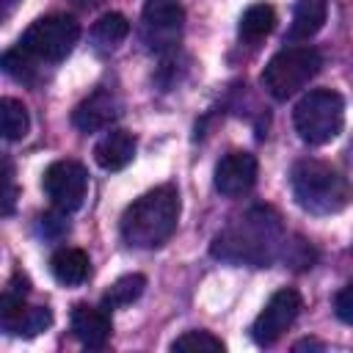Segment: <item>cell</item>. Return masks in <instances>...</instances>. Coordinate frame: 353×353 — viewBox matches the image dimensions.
<instances>
[{
	"instance_id": "44dd1931",
	"label": "cell",
	"mask_w": 353,
	"mask_h": 353,
	"mask_svg": "<svg viewBox=\"0 0 353 353\" xmlns=\"http://www.w3.org/2000/svg\"><path fill=\"white\" fill-rule=\"evenodd\" d=\"M0 127H3L6 141H22L30 130L28 108L14 97H3L0 99Z\"/></svg>"
},
{
	"instance_id": "5bb4252c",
	"label": "cell",
	"mask_w": 353,
	"mask_h": 353,
	"mask_svg": "<svg viewBox=\"0 0 353 353\" xmlns=\"http://www.w3.org/2000/svg\"><path fill=\"white\" fill-rule=\"evenodd\" d=\"M135 135L121 127H110L94 146V160L105 171H121L135 157Z\"/></svg>"
},
{
	"instance_id": "d6986e66",
	"label": "cell",
	"mask_w": 353,
	"mask_h": 353,
	"mask_svg": "<svg viewBox=\"0 0 353 353\" xmlns=\"http://www.w3.org/2000/svg\"><path fill=\"white\" fill-rule=\"evenodd\" d=\"M39 63L41 61L36 55H30L22 44H17L14 50H6L3 61H0L3 72L8 77H14L17 83H25V85H39L41 83V66Z\"/></svg>"
},
{
	"instance_id": "ffe728a7",
	"label": "cell",
	"mask_w": 353,
	"mask_h": 353,
	"mask_svg": "<svg viewBox=\"0 0 353 353\" xmlns=\"http://www.w3.org/2000/svg\"><path fill=\"white\" fill-rule=\"evenodd\" d=\"M143 290H146V276H143V273H127V276L116 279V281L105 290V295H102V306H105L108 312H113V309H124V306L135 303V301L143 295Z\"/></svg>"
},
{
	"instance_id": "30bf717a",
	"label": "cell",
	"mask_w": 353,
	"mask_h": 353,
	"mask_svg": "<svg viewBox=\"0 0 353 353\" xmlns=\"http://www.w3.org/2000/svg\"><path fill=\"white\" fill-rule=\"evenodd\" d=\"M0 325L11 336H36L52 325V312L47 306H28L25 295H14V292L3 290Z\"/></svg>"
},
{
	"instance_id": "484cf974",
	"label": "cell",
	"mask_w": 353,
	"mask_h": 353,
	"mask_svg": "<svg viewBox=\"0 0 353 353\" xmlns=\"http://www.w3.org/2000/svg\"><path fill=\"white\" fill-rule=\"evenodd\" d=\"M334 314H336L342 323L353 325V279L334 295Z\"/></svg>"
},
{
	"instance_id": "ba28073f",
	"label": "cell",
	"mask_w": 353,
	"mask_h": 353,
	"mask_svg": "<svg viewBox=\"0 0 353 353\" xmlns=\"http://www.w3.org/2000/svg\"><path fill=\"white\" fill-rule=\"evenodd\" d=\"M41 188L50 204L61 212H74L83 207L88 193V174L77 160H55L44 168Z\"/></svg>"
},
{
	"instance_id": "7a4b0ae2",
	"label": "cell",
	"mask_w": 353,
	"mask_h": 353,
	"mask_svg": "<svg viewBox=\"0 0 353 353\" xmlns=\"http://www.w3.org/2000/svg\"><path fill=\"white\" fill-rule=\"evenodd\" d=\"M179 190L174 185H157L138 196L121 215V237L132 248H160L171 240L179 223Z\"/></svg>"
},
{
	"instance_id": "8992f818",
	"label": "cell",
	"mask_w": 353,
	"mask_h": 353,
	"mask_svg": "<svg viewBox=\"0 0 353 353\" xmlns=\"http://www.w3.org/2000/svg\"><path fill=\"white\" fill-rule=\"evenodd\" d=\"M80 39V22L69 14H47L28 25L19 44L44 63L63 61Z\"/></svg>"
},
{
	"instance_id": "5b68a950",
	"label": "cell",
	"mask_w": 353,
	"mask_h": 353,
	"mask_svg": "<svg viewBox=\"0 0 353 353\" xmlns=\"http://www.w3.org/2000/svg\"><path fill=\"white\" fill-rule=\"evenodd\" d=\"M320 69H323V55L317 47H309V44L284 47L265 63L262 85L273 99L284 102L295 97L309 80H314Z\"/></svg>"
},
{
	"instance_id": "7c38bea8",
	"label": "cell",
	"mask_w": 353,
	"mask_h": 353,
	"mask_svg": "<svg viewBox=\"0 0 353 353\" xmlns=\"http://www.w3.org/2000/svg\"><path fill=\"white\" fill-rule=\"evenodd\" d=\"M121 116V99L110 88H97L88 94L74 110H72V124L80 132H102L110 130Z\"/></svg>"
},
{
	"instance_id": "e0dca14e",
	"label": "cell",
	"mask_w": 353,
	"mask_h": 353,
	"mask_svg": "<svg viewBox=\"0 0 353 353\" xmlns=\"http://www.w3.org/2000/svg\"><path fill=\"white\" fill-rule=\"evenodd\" d=\"M273 28H276V11H273V6H268V3H254V6H248V8L243 11V17H240V22H237V36H240V41H245V44H256V41H262Z\"/></svg>"
},
{
	"instance_id": "2e32d148",
	"label": "cell",
	"mask_w": 353,
	"mask_h": 353,
	"mask_svg": "<svg viewBox=\"0 0 353 353\" xmlns=\"http://www.w3.org/2000/svg\"><path fill=\"white\" fill-rule=\"evenodd\" d=\"M50 270L61 284L77 287L91 276V259L83 248H58L50 259Z\"/></svg>"
},
{
	"instance_id": "9c48e42d",
	"label": "cell",
	"mask_w": 353,
	"mask_h": 353,
	"mask_svg": "<svg viewBox=\"0 0 353 353\" xmlns=\"http://www.w3.org/2000/svg\"><path fill=\"white\" fill-rule=\"evenodd\" d=\"M301 309H303V298H301L298 290H292V287H281V290H276V292L270 295V301L262 306V312L256 314L254 325H251V336H254V342L262 345V347L279 342L281 334L298 320Z\"/></svg>"
},
{
	"instance_id": "52a82bcc",
	"label": "cell",
	"mask_w": 353,
	"mask_h": 353,
	"mask_svg": "<svg viewBox=\"0 0 353 353\" xmlns=\"http://www.w3.org/2000/svg\"><path fill=\"white\" fill-rule=\"evenodd\" d=\"M185 8L179 0H146L141 8V39L152 52H168L179 44Z\"/></svg>"
},
{
	"instance_id": "603a6c76",
	"label": "cell",
	"mask_w": 353,
	"mask_h": 353,
	"mask_svg": "<svg viewBox=\"0 0 353 353\" xmlns=\"http://www.w3.org/2000/svg\"><path fill=\"white\" fill-rule=\"evenodd\" d=\"M226 345L215 336V334H210V331H204V328H193V331H185V334H179L174 342H171V350H185V353H221Z\"/></svg>"
},
{
	"instance_id": "4316f807",
	"label": "cell",
	"mask_w": 353,
	"mask_h": 353,
	"mask_svg": "<svg viewBox=\"0 0 353 353\" xmlns=\"http://www.w3.org/2000/svg\"><path fill=\"white\" fill-rule=\"evenodd\" d=\"M292 350H325V345L317 342V339H298V342L292 345Z\"/></svg>"
},
{
	"instance_id": "9a60e30c",
	"label": "cell",
	"mask_w": 353,
	"mask_h": 353,
	"mask_svg": "<svg viewBox=\"0 0 353 353\" xmlns=\"http://www.w3.org/2000/svg\"><path fill=\"white\" fill-rule=\"evenodd\" d=\"M325 17H328L325 0H298L292 8V22L284 33V41H290V44L309 41L312 36H317L323 30Z\"/></svg>"
},
{
	"instance_id": "8fae6325",
	"label": "cell",
	"mask_w": 353,
	"mask_h": 353,
	"mask_svg": "<svg viewBox=\"0 0 353 353\" xmlns=\"http://www.w3.org/2000/svg\"><path fill=\"white\" fill-rule=\"evenodd\" d=\"M259 163L251 152H229L215 165V190L226 199H240L256 185Z\"/></svg>"
},
{
	"instance_id": "ac0fdd59",
	"label": "cell",
	"mask_w": 353,
	"mask_h": 353,
	"mask_svg": "<svg viewBox=\"0 0 353 353\" xmlns=\"http://www.w3.org/2000/svg\"><path fill=\"white\" fill-rule=\"evenodd\" d=\"M127 33H130L127 17L119 14V11H108V14H102V17L94 22V28H91V41H94V47H97L99 52H113V50L127 39Z\"/></svg>"
},
{
	"instance_id": "83f0119b",
	"label": "cell",
	"mask_w": 353,
	"mask_h": 353,
	"mask_svg": "<svg viewBox=\"0 0 353 353\" xmlns=\"http://www.w3.org/2000/svg\"><path fill=\"white\" fill-rule=\"evenodd\" d=\"M19 3H22V0H0V17H3V19H8Z\"/></svg>"
},
{
	"instance_id": "f1b7e54d",
	"label": "cell",
	"mask_w": 353,
	"mask_h": 353,
	"mask_svg": "<svg viewBox=\"0 0 353 353\" xmlns=\"http://www.w3.org/2000/svg\"><path fill=\"white\" fill-rule=\"evenodd\" d=\"M72 6H77V8H94L97 3H102V0H69Z\"/></svg>"
},
{
	"instance_id": "6da1fadb",
	"label": "cell",
	"mask_w": 353,
	"mask_h": 353,
	"mask_svg": "<svg viewBox=\"0 0 353 353\" xmlns=\"http://www.w3.org/2000/svg\"><path fill=\"white\" fill-rule=\"evenodd\" d=\"M287 232L281 215L268 204H254L232 218L210 243V254L229 265L268 268L281 259Z\"/></svg>"
},
{
	"instance_id": "d4e9b609",
	"label": "cell",
	"mask_w": 353,
	"mask_h": 353,
	"mask_svg": "<svg viewBox=\"0 0 353 353\" xmlns=\"http://www.w3.org/2000/svg\"><path fill=\"white\" fill-rule=\"evenodd\" d=\"M66 215H69V212H61V210H55V207H52V212L41 215V218H39L41 234H44V237H61V234H66V232H69V218H66Z\"/></svg>"
},
{
	"instance_id": "277c9868",
	"label": "cell",
	"mask_w": 353,
	"mask_h": 353,
	"mask_svg": "<svg viewBox=\"0 0 353 353\" xmlns=\"http://www.w3.org/2000/svg\"><path fill=\"white\" fill-rule=\"evenodd\" d=\"M295 132L309 146H323L342 132L345 124V99L331 88H312L303 94L292 110Z\"/></svg>"
},
{
	"instance_id": "cb8c5ba5",
	"label": "cell",
	"mask_w": 353,
	"mask_h": 353,
	"mask_svg": "<svg viewBox=\"0 0 353 353\" xmlns=\"http://www.w3.org/2000/svg\"><path fill=\"white\" fill-rule=\"evenodd\" d=\"M314 248L303 240V237H295L292 243L287 240L284 243V251H281V259L290 265V268H295V270H306V268H312L314 265Z\"/></svg>"
},
{
	"instance_id": "3957f363",
	"label": "cell",
	"mask_w": 353,
	"mask_h": 353,
	"mask_svg": "<svg viewBox=\"0 0 353 353\" xmlns=\"http://www.w3.org/2000/svg\"><path fill=\"white\" fill-rule=\"evenodd\" d=\"M290 188L298 207L312 215H334L353 201L350 179L323 160H298L290 171Z\"/></svg>"
},
{
	"instance_id": "7402d4cb",
	"label": "cell",
	"mask_w": 353,
	"mask_h": 353,
	"mask_svg": "<svg viewBox=\"0 0 353 353\" xmlns=\"http://www.w3.org/2000/svg\"><path fill=\"white\" fill-rule=\"evenodd\" d=\"M185 72H188V55H182L179 47H174V50L163 52V61L154 72V83L160 85V91H171L182 83Z\"/></svg>"
},
{
	"instance_id": "4fadbf2b",
	"label": "cell",
	"mask_w": 353,
	"mask_h": 353,
	"mask_svg": "<svg viewBox=\"0 0 353 353\" xmlns=\"http://www.w3.org/2000/svg\"><path fill=\"white\" fill-rule=\"evenodd\" d=\"M69 325H72L74 339L83 347H91V350L105 347L108 339H110V331H113L108 309L105 306H88V303H77L72 309Z\"/></svg>"
}]
</instances>
